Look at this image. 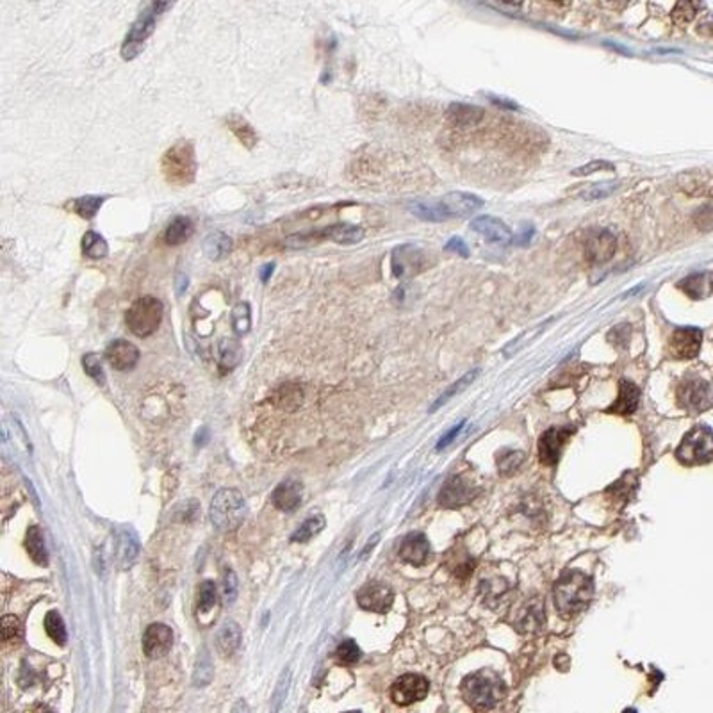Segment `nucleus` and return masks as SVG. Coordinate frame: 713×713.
Instances as JSON below:
<instances>
[{"label":"nucleus","mask_w":713,"mask_h":713,"mask_svg":"<svg viewBox=\"0 0 713 713\" xmlns=\"http://www.w3.org/2000/svg\"><path fill=\"white\" fill-rule=\"evenodd\" d=\"M481 207H484V200L480 197L464 193V191H453V193H448L442 198H435V200H415L408 205L415 218L432 223L466 218V216L473 214Z\"/></svg>","instance_id":"1"},{"label":"nucleus","mask_w":713,"mask_h":713,"mask_svg":"<svg viewBox=\"0 0 713 713\" xmlns=\"http://www.w3.org/2000/svg\"><path fill=\"white\" fill-rule=\"evenodd\" d=\"M594 597V579L582 571H565L557 579L553 599L557 611L565 619L576 617L590 604Z\"/></svg>","instance_id":"2"},{"label":"nucleus","mask_w":713,"mask_h":713,"mask_svg":"<svg viewBox=\"0 0 713 713\" xmlns=\"http://www.w3.org/2000/svg\"><path fill=\"white\" fill-rule=\"evenodd\" d=\"M460 694L474 712H489L505 697V683L492 670H478L464 677Z\"/></svg>","instance_id":"3"},{"label":"nucleus","mask_w":713,"mask_h":713,"mask_svg":"<svg viewBox=\"0 0 713 713\" xmlns=\"http://www.w3.org/2000/svg\"><path fill=\"white\" fill-rule=\"evenodd\" d=\"M160 171L164 175V180L171 186L186 187L191 186L197 178L198 163L195 143L187 139L173 143L160 159Z\"/></svg>","instance_id":"4"},{"label":"nucleus","mask_w":713,"mask_h":713,"mask_svg":"<svg viewBox=\"0 0 713 713\" xmlns=\"http://www.w3.org/2000/svg\"><path fill=\"white\" fill-rule=\"evenodd\" d=\"M171 2H152V4L146 6L141 13H139L138 18L134 20V23L129 29L127 36H125L124 43H121V58L124 61H132V59L138 58L143 50H145V45L148 41V38L152 36L153 31H156V23L159 20V16L163 15L164 11L171 9Z\"/></svg>","instance_id":"5"},{"label":"nucleus","mask_w":713,"mask_h":713,"mask_svg":"<svg viewBox=\"0 0 713 713\" xmlns=\"http://www.w3.org/2000/svg\"><path fill=\"white\" fill-rule=\"evenodd\" d=\"M211 521L218 530L234 531L243 524L246 516V501L241 492L234 489H222L211 501Z\"/></svg>","instance_id":"6"},{"label":"nucleus","mask_w":713,"mask_h":713,"mask_svg":"<svg viewBox=\"0 0 713 713\" xmlns=\"http://www.w3.org/2000/svg\"><path fill=\"white\" fill-rule=\"evenodd\" d=\"M163 302L153 296H141L134 300L125 312V323L136 337H150L157 332L163 321Z\"/></svg>","instance_id":"7"},{"label":"nucleus","mask_w":713,"mask_h":713,"mask_svg":"<svg viewBox=\"0 0 713 713\" xmlns=\"http://www.w3.org/2000/svg\"><path fill=\"white\" fill-rule=\"evenodd\" d=\"M676 459L685 466H699L713 460V432L704 425L694 426L676 450Z\"/></svg>","instance_id":"8"},{"label":"nucleus","mask_w":713,"mask_h":713,"mask_svg":"<svg viewBox=\"0 0 713 713\" xmlns=\"http://www.w3.org/2000/svg\"><path fill=\"white\" fill-rule=\"evenodd\" d=\"M428 266V255L421 246L414 243L400 244L391 255V270L400 281H408L415 275L423 273Z\"/></svg>","instance_id":"9"},{"label":"nucleus","mask_w":713,"mask_h":713,"mask_svg":"<svg viewBox=\"0 0 713 713\" xmlns=\"http://www.w3.org/2000/svg\"><path fill=\"white\" fill-rule=\"evenodd\" d=\"M677 405L688 414H701L713 405V389L706 380L690 376L677 387Z\"/></svg>","instance_id":"10"},{"label":"nucleus","mask_w":713,"mask_h":713,"mask_svg":"<svg viewBox=\"0 0 713 713\" xmlns=\"http://www.w3.org/2000/svg\"><path fill=\"white\" fill-rule=\"evenodd\" d=\"M430 683L421 674H403L391 687V699L398 706H408L421 701L428 694Z\"/></svg>","instance_id":"11"},{"label":"nucleus","mask_w":713,"mask_h":713,"mask_svg":"<svg viewBox=\"0 0 713 713\" xmlns=\"http://www.w3.org/2000/svg\"><path fill=\"white\" fill-rule=\"evenodd\" d=\"M702 344V332L695 327H681L673 332L669 339V353L677 361L695 359Z\"/></svg>","instance_id":"12"},{"label":"nucleus","mask_w":713,"mask_h":713,"mask_svg":"<svg viewBox=\"0 0 713 713\" xmlns=\"http://www.w3.org/2000/svg\"><path fill=\"white\" fill-rule=\"evenodd\" d=\"M617 251V236L608 229H596L585 241V255L592 264H606Z\"/></svg>","instance_id":"13"},{"label":"nucleus","mask_w":713,"mask_h":713,"mask_svg":"<svg viewBox=\"0 0 713 713\" xmlns=\"http://www.w3.org/2000/svg\"><path fill=\"white\" fill-rule=\"evenodd\" d=\"M394 594L386 583L371 582L368 585L362 587L356 594V603L359 606L364 608L368 611H375V614H386L389 608L393 606Z\"/></svg>","instance_id":"14"},{"label":"nucleus","mask_w":713,"mask_h":713,"mask_svg":"<svg viewBox=\"0 0 713 713\" xmlns=\"http://www.w3.org/2000/svg\"><path fill=\"white\" fill-rule=\"evenodd\" d=\"M469 227L473 232L480 234L489 243L508 244L513 239L510 227L506 223H503L499 218H494V216H477L474 219H471Z\"/></svg>","instance_id":"15"},{"label":"nucleus","mask_w":713,"mask_h":713,"mask_svg":"<svg viewBox=\"0 0 713 713\" xmlns=\"http://www.w3.org/2000/svg\"><path fill=\"white\" fill-rule=\"evenodd\" d=\"M104 356L116 371H132L139 362V349L125 339H116L107 346Z\"/></svg>","instance_id":"16"},{"label":"nucleus","mask_w":713,"mask_h":713,"mask_svg":"<svg viewBox=\"0 0 713 713\" xmlns=\"http://www.w3.org/2000/svg\"><path fill=\"white\" fill-rule=\"evenodd\" d=\"M173 646V633L166 624H150L143 635V651L148 658H160L166 655Z\"/></svg>","instance_id":"17"},{"label":"nucleus","mask_w":713,"mask_h":713,"mask_svg":"<svg viewBox=\"0 0 713 713\" xmlns=\"http://www.w3.org/2000/svg\"><path fill=\"white\" fill-rule=\"evenodd\" d=\"M571 428H550L539 440V459L546 466H555L560 460L564 444L571 437Z\"/></svg>","instance_id":"18"},{"label":"nucleus","mask_w":713,"mask_h":713,"mask_svg":"<svg viewBox=\"0 0 713 713\" xmlns=\"http://www.w3.org/2000/svg\"><path fill=\"white\" fill-rule=\"evenodd\" d=\"M474 496H477V491L469 481L460 477H453L444 484L439 494V503L448 508H457V506L467 505Z\"/></svg>","instance_id":"19"},{"label":"nucleus","mask_w":713,"mask_h":713,"mask_svg":"<svg viewBox=\"0 0 713 713\" xmlns=\"http://www.w3.org/2000/svg\"><path fill=\"white\" fill-rule=\"evenodd\" d=\"M314 239L323 241L330 239L337 244H356L364 239V229L352 223H335V225L325 227L321 230H312Z\"/></svg>","instance_id":"20"},{"label":"nucleus","mask_w":713,"mask_h":713,"mask_svg":"<svg viewBox=\"0 0 713 713\" xmlns=\"http://www.w3.org/2000/svg\"><path fill=\"white\" fill-rule=\"evenodd\" d=\"M138 553H139V540L138 535L134 533V530L125 528V530L118 531L116 540H114V560H116L118 567L120 569L131 567V565L134 564Z\"/></svg>","instance_id":"21"},{"label":"nucleus","mask_w":713,"mask_h":713,"mask_svg":"<svg viewBox=\"0 0 713 713\" xmlns=\"http://www.w3.org/2000/svg\"><path fill=\"white\" fill-rule=\"evenodd\" d=\"M400 557L412 565L426 564L430 558V543L426 539V535L419 533V531L407 535L400 546Z\"/></svg>","instance_id":"22"},{"label":"nucleus","mask_w":713,"mask_h":713,"mask_svg":"<svg viewBox=\"0 0 713 713\" xmlns=\"http://www.w3.org/2000/svg\"><path fill=\"white\" fill-rule=\"evenodd\" d=\"M446 118L450 124L457 129H469L477 127L485 118V111L478 106H471V104L455 102L450 104L446 109Z\"/></svg>","instance_id":"23"},{"label":"nucleus","mask_w":713,"mask_h":713,"mask_svg":"<svg viewBox=\"0 0 713 713\" xmlns=\"http://www.w3.org/2000/svg\"><path fill=\"white\" fill-rule=\"evenodd\" d=\"M638 401H641V391H638V387L635 383L628 382V380H621L617 400L614 401L611 407L606 408V412L608 414L617 415H631L637 410Z\"/></svg>","instance_id":"24"},{"label":"nucleus","mask_w":713,"mask_h":713,"mask_svg":"<svg viewBox=\"0 0 713 713\" xmlns=\"http://www.w3.org/2000/svg\"><path fill=\"white\" fill-rule=\"evenodd\" d=\"M271 501L282 512H293L302 503V484L296 480H285L275 489Z\"/></svg>","instance_id":"25"},{"label":"nucleus","mask_w":713,"mask_h":713,"mask_svg":"<svg viewBox=\"0 0 713 713\" xmlns=\"http://www.w3.org/2000/svg\"><path fill=\"white\" fill-rule=\"evenodd\" d=\"M677 288L692 300H702L712 293L713 289V282H712V275L709 273H694L690 277L683 278V281L677 284Z\"/></svg>","instance_id":"26"},{"label":"nucleus","mask_w":713,"mask_h":713,"mask_svg":"<svg viewBox=\"0 0 713 713\" xmlns=\"http://www.w3.org/2000/svg\"><path fill=\"white\" fill-rule=\"evenodd\" d=\"M216 646H218V651L222 653L223 656H232L234 653L239 649L241 646V628L237 626L236 622L229 621L225 622L222 628L218 630V635H216Z\"/></svg>","instance_id":"27"},{"label":"nucleus","mask_w":713,"mask_h":713,"mask_svg":"<svg viewBox=\"0 0 713 713\" xmlns=\"http://www.w3.org/2000/svg\"><path fill=\"white\" fill-rule=\"evenodd\" d=\"M225 124L229 127V131L236 136L237 141L243 146H246V148L251 150L258 143V136L255 132V129L243 116H239V114H229L225 118Z\"/></svg>","instance_id":"28"},{"label":"nucleus","mask_w":713,"mask_h":713,"mask_svg":"<svg viewBox=\"0 0 713 713\" xmlns=\"http://www.w3.org/2000/svg\"><path fill=\"white\" fill-rule=\"evenodd\" d=\"M195 227L193 222H191L187 216H177V218L171 219V223L168 225L166 232H164V241L170 246H177V244H183L193 236Z\"/></svg>","instance_id":"29"},{"label":"nucleus","mask_w":713,"mask_h":713,"mask_svg":"<svg viewBox=\"0 0 713 713\" xmlns=\"http://www.w3.org/2000/svg\"><path fill=\"white\" fill-rule=\"evenodd\" d=\"M243 359V348L236 339H223L218 344V366L223 373L232 371Z\"/></svg>","instance_id":"30"},{"label":"nucleus","mask_w":713,"mask_h":713,"mask_svg":"<svg viewBox=\"0 0 713 713\" xmlns=\"http://www.w3.org/2000/svg\"><path fill=\"white\" fill-rule=\"evenodd\" d=\"M544 624V610L540 603H528L523 610L519 611L516 628H519L521 633H528V631L540 630Z\"/></svg>","instance_id":"31"},{"label":"nucleus","mask_w":713,"mask_h":713,"mask_svg":"<svg viewBox=\"0 0 713 713\" xmlns=\"http://www.w3.org/2000/svg\"><path fill=\"white\" fill-rule=\"evenodd\" d=\"M232 251V239L225 232H212L204 239V254L211 261H222Z\"/></svg>","instance_id":"32"},{"label":"nucleus","mask_w":713,"mask_h":713,"mask_svg":"<svg viewBox=\"0 0 713 713\" xmlns=\"http://www.w3.org/2000/svg\"><path fill=\"white\" fill-rule=\"evenodd\" d=\"M106 202V197H93V195H87V197H80V198H73L68 204L65 205L68 211H72L73 214H77L82 219H93L97 216V212L100 211V207Z\"/></svg>","instance_id":"33"},{"label":"nucleus","mask_w":713,"mask_h":713,"mask_svg":"<svg viewBox=\"0 0 713 713\" xmlns=\"http://www.w3.org/2000/svg\"><path fill=\"white\" fill-rule=\"evenodd\" d=\"M26 550L34 564H38V565H47L48 564V555H47V548H45L43 535H41L40 528L38 526H31L29 530H27Z\"/></svg>","instance_id":"34"},{"label":"nucleus","mask_w":713,"mask_h":713,"mask_svg":"<svg viewBox=\"0 0 713 713\" xmlns=\"http://www.w3.org/2000/svg\"><path fill=\"white\" fill-rule=\"evenodd\" d=\"M82 254L87 258L99 261V258H106L109 254V244H107L106 237L100 236L95 230H87L82 236Z\"/></svg>","instance_id":"35"},{"label":"nucleus","mask_w":713,"mask_h":713,"mask_svg":"<svg viewBox=\"0 0 713 713\" xmlns=\"http://www.w3.org/2000/svg\"><path fill=\"white\" fill-rule=\"evenodd\" d=\"M45 631H47L48 637H50L58 646L66 644L68 633H66L65 622H62L61 615H59L58 611H48L47 614V617H45Z\"/></svg>","instance_id":"36"},{"label":"nucleus","mask_w":713,"mask_h":713,"mask_svg":"<svg viewBox=\"0 0 713 713\" xmlns=\"http://www.w3.org/2000/svg\"><path fill=\"white\" fill-rule=\"evenodd\" d=\"M230 323H232V328L236 334L244 335L250 332L251 309L246 302H241L234 307L232 314H230Z\"/></svg>","instance_id":"37"},{"label":"nucleus","mask_w":713,"mask_h":713,"mask_svg":"<svg viewBox=\"0 0 713 713\" xmlns=\"http://www.w3.org/2000/svg\"><path fill=\"white\" fill-rule=\"evenodd\" d=\"M216 603H218V589H216L214 582L205 579L198 587V614H207V611L214 610Z\"/></svg>","instance_id":"38"},{"label":"nucleus","mask_w":713,"mask_h":713,"mask_svg":"<svg viewBox=\"0 0 713 713\" xmlns=\"http://www.w3.org/2000/svg\"><path fill=\"white\" fill-rule=\"evenodd\" d=\"M23 638L22 622L15 615H6L2 619V642L9 646H18Z\"/></svg>","instance_id":"39"},{"label":"nucleus","mask_w":713,"mask_h":713,"mask_svg":"<svg viewBox=\"0 0 713 713\" xmlns=\"http://www.w3.org/2000/svg\"><path fill=\"white\" fill-rule=\"evenodd\" d=\"M325 528V517L323 516H312L295 531L293 535V543H307L314 537V535L320 533Z\"/></svg>","instance_id":"40"},{"label":"nucleus","mask_w":713,"mask_h":713,"mask_svg":"<svg viewBox=\"0 0 713 713\" xmlns=\"http://www.w3.org/2000/svg\"><path fill=\"white\" fill-rule=\"evenodd\" d=\"M82 368L97 383L106 386V373L102 368V359L97 353H86L82 356Z\"/></svg>","instance_id":"41"},{"label":"nucleus","mask_w":713,"mask_h":713,"mask_svg":"<svg viewBox=\"0 0 713 713\" xmlns=\"http://www.w3.org/2000/svg\"><path fill=\"white\" fill-rule=\"evenodd\" d=\"M619 187L617 183H597V184H590L587 190L579 191L578 197L583 198V200H603V198L610 197L615 190Z\"/></svg>","instance_id":"42"},{"label":"nucleus","mask_w":713,"mask_h":713,"mask_svg":"<svg viewBox=\"0 0 713 713\" xmlns=\"http://www.w3.org/2000/svg\"><path fill=\"white\" fill-rule=\"evenodd\" d=\"M212 674H214V669H212L211 658H209L207 653H202V656L198 658L197 667H195V676H193V683L197 687H205V685L211 683Z\"/></svg>","instance_id":"43"},{"label":"nucleus","mask_w":713,"mask_h":713,"mask_svg":"<svg viewBox=\"0 0 713 713\" xmlns=\"http://www.w3.org/2000/svg\"><path fill=\"white\" fill-rule=\"evenodd\" d=\"M300 401H302V391L298 387L293 386H285L282 389H278L277 393V405L282 408H288L291 410L293 407H298Z\"/></svg>","instance_id":"44"},{"label":"nucleus","mask_w":713,"mask_h":713,"mask_svg":"<svg viewBox=\"0 0 713 713\" xmlns=\"http://www.w3.org/2000/svg\"><path fill=\"white\" fill-rule=\"evenodd\" d=\"M701 8L699 4H694V2H680V4L674 6L673 9V20L677 23V26H687L694 20V16L697 15V9Z\"/></svg>","instance_id":"45"},{"label":"nucleus","mask_w":713,"mask_h":713,"mask_svg":"<svg viewBox=\"0 0 713 713\" xmlns=\"http://www.w3.org/2000/svg\"><path fill=\"white\" fill-rule=\"evenodd\" d=\"M335 655H337L339 662L346 663V665H352V663H356L361 660V649H359L355 641H344L339 644Z\"/></svg>","instance_id":"46"},{"label":"nucleus","mask_w":713,"mask_h":713,"mask_svg":"<svg viewBox=\"0 0 713 713\" xmlns=\"http://www.w3.org/2000/svg\"><path fill=\"white\" fill-rule=\"evenodd\" d=\"M289 683H291V673H289V670H285V673L282 674L281 681H278L277 688H275L273 699H271V708H273V712H271V713H278V712H281L282 704H284L285 697H288Z\"/></svg>","instance_id":"47"},{"label":"nucleus","mask_w":713,"mask_h":713,"mask_svg":"<svg viewBox=\"0 0 713 713\" xmlns=\"http://www.w3.org/2000/svg\"><path fill=\"white\" fill-rule=\"evenodd\" d=\"M222 596L227 604H232L237 596V578L232 569H227L222 578Z\"/></svg>","instance_id":"48"},{"label":"nucleus","mask_w":713,"mask_h":713,"mask_svg":"<svg viewBox=\"0 0 713 713\" xmlns=\"http://www.w3.org/2000/svg\"><path fill=\"white\" fill-rule=\"evenodd\" d=\"M477 375H478V369H474V371H469V373H467V375H466V376H462V379H460V380H459V382H455V383H453V386H452V387H450V389H448V391H446V393H444V394H442V396H440V398H439V400H437V403H435V407H433V410H435V408H437V407H440V405H442V403H444V401H448V400H450V398H452V396H453V394H457V393H459V391H462V389H464V387H466V386H469V383H471V382H473V380H474V379H477Z\"/></svg>","instance_id":"49"},{"label":"nucleus","mask_w":713,"mask_h":713,"mask_svg":"<svg viewBox=\"0 0 713 713\" xmlns=\"http://www.w3.org/2000/svg\"><path fill=\"white\" fill-rule=\"evenodd\" d=\"M597 171H614V164L608 163V160H590V163L572 170V175L575 177H587V175L597 173Z\"/></svg>","instance_id":"50"},{"label":"nucleus","mask_w":713,"mask_h":713,"mask_svg":"<svg viewBox=\"0 0 713 713\" xmlns=\"http://www.w3.org/2000/svg\"><path fill=\"white\" fill-rule=\"evenodd\" d=\"M523 462V453L521 452H506L501 459L498 460V467L503 474H512L517 467Z\"/></svg>","instance_id":"51"},{"label":"nucleus","mask_w":713,"mask_h":713,"mask_svg":"<svg viewBox=\"0 0 713 713\" xmlns=\"http://www.w3.org/2000/svg\"><path fill=\"white\" fill-rule=\"evenodd\" d=\"M444 250L452 251V254H455V255H460V257H464V258L469 257V248H467V244L464 243L460 237H452L448 243L444 244Z\"/></svg>","instance_id":"52"},{"label":"nucleus","mask_w":713,"mask_h":713,"mask_svg":"<svg viewBox=\"0 0 713 713\" xmlns=\"http://www.w3.org/2000/svg\"><path fill=\"white\" fill-rule=\"evenodd\" d=\"M273 270H275V262H266L261 270H258V278H261L262 284H266V282L270 281L271 275H273Z\"/></svg>","instance_id":"53"},{"label":"nucleus","mask_w":713,"mask_h":713,"mask_svg":"<svg viewBox=\"0 0 713 713\" xmlns=\"http://www.w3.org/2000/svg\"><path fill=\"white\" fill-rule=\"evenodd\" d=\"M175 289H177V295L178 296H183L184 295V291L187 289V284H190V281H187V277L184 273H178L177 275V281H175Z\"/></svg>","instance_id":"54"},{"label":"nucleus","mask_w":713,"mask_h":713,"mask_svg":"<svg viewBox=\"0 0 713 713\" xmlns=\"http://www.w3.org/2000/svg\"><path fill=\"white\" fill-rule=\"evenodd\" d=\"M232 713H250V708H248L246 701H243V699H239V701L236 702V706H234Z\"/></svg>","instance_id":"55"},{"label":"nucleus","mask_w":713,"mask_h":713,"mask_svg":"<svg viewBox=\"0 0 713 713\" xmlns=\"http://www.w3.org/2000/svg\"><path fill=\"white\" fill-rule=\"evenodd\" d=\"M459 432H460V426H457V428H453L452 432H450V435H448V437H444V439L440 440V442H439V448H444V444L452 442V440L455 439V435H457V433H459Z\"/></svg>","instance_id":"56"},{"label":"nucleus","mask_w":713,"mask_h":713,"mask_svg":"<svg viewBox=\"0 0 713 713\" xmlns=\"http://www.w3.org/2000/svg\"><path fill=\"white\" fill-rule=\"evenodd\" d=\"M34 713H55V712H52L50 708H45V706H41V708H38Z\"/></svg>","instance_id":"57"},{"label":"nucleus","mask_w":713,"mask_h":713,"mask_svg":"<svg viewBox=\"0 0 713 713\" xmlns=\"http://www.w3.org/2000/svg\"><path fill=\"white\" fill-rule=\"evenodd\" d=\"M346 713H361V712H346Z\"/></svg>","instance_id":"58"}]
</instances>
